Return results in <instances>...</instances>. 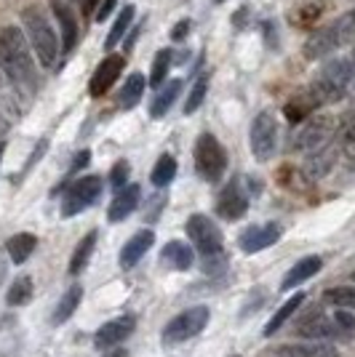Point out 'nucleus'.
Returning a JSON list of instances; mask_svg holds the SVG:
<instances>
[{
    "label": "nucleus",
    "instance_id": "f257e3e1",
    "mask_svg": "<svg viewBox=\"0 0 355 357\" xmlns=\"http://www.w3.org/2000/svg\"><path fill=\"white\" fill-rule=\"evenodd\" d=\"M0 73L8 80L16 96L32 102V96L38 93V64L24 38V30H19L14 24L0 30Z\"/></svg>",
    "mask_w": 355,
    "mask_h": 357
},
{
    "label": "nucleus",
    "instance_id": "f03ea898",
    "mask_svg": "<svg viewBox=\"0 0 355 357\" xmlns=\"http://www.w3.org/2000/svg\"><path fill=\"white\" fill-rule=\"evenodd\" d=\"M22 24H24V38L30 43L35 59L41 61L43 70L57 67L59 61V38L51 27V22L45 19V14L38 6H27L24 14H22Z\"/></svg>",
    "mask_w": 355,
    "mask_h": 357
},
{
    "label": "nucleus",
    "instance_id": "7ed1b4c3",
    "mask_svg": "<svg viewBox=\"0 0 355 357\" xmlns=\"http://www.w3.org/2000/svg\"><path fill=\"white\" fill-rule=\"evenodd\" d=\"M355 80V64L350 59H331L324 64V70L315 75V80L310 83V91L315 93V99L321 102V107L337 105L340 99L347 96V91Z\"/></svg>",
    "mask_w": 355,
    "mask_h": 357
},
{
    "label": "nucleus",
    "instance_id": "20e7f679",
    "mask_svg": "<svg viewBox=\"0 0 355 357\" xmlns=\"http://www.w3.org/2000/svg\"><path fill=\"white\" fill-rule=\"evenodd\" d=\"M195 171L208 184L222 181L227 171V152L214 134H201L195 139Z\"/></svg>",
    "mask_w": 355,
    "mask_h": 357
},
{
    "label": "nucleus",
    "instance_id": "39448f33",
    "mask_svg": "<svg viewBox=\"0 0 355 357\" xmlns=\"http://www.w3.org/2000/svg\"><path fill=\"white\" fill-rule=\"evenodd\" d=\"M334 134H337V120L331 115H312L291 136V152L312 155L326 144H331Z\"/></svg>",
    "mask_w": 355,
    "mask_h": 357
},
{
    "label": "nucleus",
    "instance_id": "423d86ee",
    "mask_svg": "<svg viewBox=\"0 0 355 357\" xmlns=\"http://www.w3.org/2000/svg\"><path fill=\"white\" fill-rule=\"evenodd\" d=\"M102 190H104V181L99 176H94V174L75 178L73 184L67 187V195H64V200H61L59 213L64 219L83 213V211L91 208V206L102 197Z\"/></svg>",
    "mask_w": 355,
    "mask_h": 357
},
{
    "label": "nucleus",
    "instance_id": "0eeeda50",
    "mask_svg": "<svg viewBox=\"0 0 355 357\" xmlns=\"http://www.w3.org/2000/svg\"><path fill=\"white\" fill-rule=\"evenodd\" d=\"M208 307L198 304V307H187L184 312H179L171 323H166L163 328V344H182L187 339H195L198 333H203V328L208 326Z\"/></svg>",
    "mask_w": 355,
    "mask_h": 357
},
{
    "label": "nucleus",
    "instance_id": "6e6552de",
    "mask_svg": "<svg viewBox=\"0 0 355 357\" xmlns=\"http://www.w3.org/2000/svg\"><path fill=\"white\" fill-rule=\"evenodd\" d=\"M249 147L252 155L259 163H267L275 158V149H278V120L270 109H262L252 123V131H249Z\"/></svg>",
    "mask_w": 355,
    "mask_h": 357
},
{
    "label": "nucleus",
    "instance_id": "1a4fd4ad",
    "mask_svg": "<svg viewBox=\"0 0 355 357\" xmlns=\"http://www.w3.org/2000/svg\"><path fill=\"white\" fill-rule=\"evenodd\" d=\"M184 229H187V238L193 243V248L203 253V259H214L222 253V229L211 222L206 213H193L184 224Z\"/></svg>",
    "mask_w": 355,
    "mask_h": 357
},
{
    "label": "nucleus",
    "instance_id": "9d476101",
    "mask_svg": "<svg viewBox=\"0 0 355 357\" xmlns=\"http://www.w3.org/2000/svg\"><path fill=\"white\" fill-rule=\"evenodd\" d=\"M294 333L299 339H310V342H324V339H342L334 317H326L324 310L312 307L294 323Z\"/></svg>",
    "mask_w": 355,
    "mask_h": 357
},
{
    "label": "nucleus",
    "instance_id": "9b49d317",
    "mask_svg": "<svg viewBox=\"0 0 355 357\" xmlns=\"http://www.w3.org/2000/svg\"><path fill=\"white\" fill-rule=\"evenodd\" d=\"M345 43V38H342L340 27L331 22V24H326V27H318V30L312 32L310 38L305 40V56L310 61H318V59H326V56H331L334 51H340Z\"/></svg>",
    "mask_w": 355,
    "mask_h": 357
},
{
    "label": "nucleus",
    "instance_id": "f8f14e48",
    "mask_svg": "<svg viewBox=\"0 0 355 357\" xmlns=\"http://www.w3.org/2000/svg\"><path fill=\"white\" fill-rule=\"evenodd\" d=\"M283 235V227L278 222H267V224H256V227H249V229H243L240 232V238H238V245H240V251L243 253H259L270 248V245H275Z\"/></svg>",
    "mask_w": 355,
    "mask_h": 357
},
{
    "label": "nucleus",
    "instance_id": "ddd939ff",
    "mask_svg": "<svg viewBox=\"0 0 355 357\" xmlns=\"http://www.w3.org/2000/svg\"><path fill=\"white\" fill-rule=\"evenodd\" d=\"M246 211H249V195L243 190L240 178L236 176L224 187L222 192H219V197H217V213H219L222 219H227V222H236Z\"/></svg>",
    "mask_w": 355,
    "mask_h": 357
},
{
    "label": "nucleus",
    "instance_id": "4468645a",
    "mask_svg": "<svg viewBox=\"0 0 355 357\" xmlns=\"http://www.w3.org/2000/svg\"><path fill=\"white\" fill-rule=\"evenodd\" d=\"M133 328H136V317H133V314H120L115 320L104 323V326L94 333V347H96V349H113V347H118V344H123L131 336Z\"/></svg>",
    "mask_w": 355,
    "mask_h": 357
},
{
    "label": "nucleus",
    "instance_id": "2eb2a0df",
    "mask_svg": "<svg viewBox=\"0 0 355 357\" xmlns=\"http://www.w3.org/2000/svg\"><path fill=\"white\" fill-rule=\"evenodd\" d=\"M123 67H126V59H123V56H118V54L104 56V59L99 61V67L94 70V75H91V83H89L91 96H104L107 91L113 89V83L120 77Z\"/></svg>",
    "mask_w": 355,
    "mask_h": 357
},
{
    "label": "nucleus",
    "instance_id": "dca6fc26",
    "mask_svg": "<svg viewBox=\"0 0 355 357\" xmlns=\"http://www.w3.org/2000/svg\"><path fill=\"white\" fill-rule=\"evenodd\" d=\"M139 200H142V187H139V184H129V187H123V190L113 197L110 211H107V219H110L113 224L126 222L133 211H136Z\"/></svg>",
    "mask_w": 355,
    "mask_h": 357
},
{
    "label": "nucleus",
    "instance_id": "f3484780",
    "mask_svg": "<svg viewBox=\"0 0 355 357\" xmlns=\"http://www.w3.org/2000/svg\"><path fill=\"white\" fill-rule=\"evenodd\" d=\"M318 109H321V102L315 99V93L310 91V86L302 91H296L294 96L286 102V107H283V112H286L289 123H305V120L312 118Z\"/></svg>",
    "mask_w": 355,
    "mask_h": 357
},
{
    "label": "nucleus",
    "instance_id": "a211bd4d",
    "mask_svg": "<svg viewBox=\"0 0 355 357\" xmlns=\"http://www.w3.org/2000/svg\"><path fill=\"white\" fill-rule=\"evenodd\" d=\"M152 243H155V232H152V229H139V232L120 248V256H118L120 267L123 269L136 267V264L142 261V256L152 248Z\"/></svg>",
    "mask_w": 355,
    "mask_h": 357
},
{
    "label": "nucleus",
    "instance_id": "6ab92c4d",
    "mask_svg": "<svg viewBox=\"0 0 355 357\" xmlns=\"http://www.w3.org/2000/svg\"><path fill=\"white\" fill-rule=\"evenodd\" d=\"M324 267V259L321 256H305V259H299L294 267L286 272V278H283L281 283V291H294L296 285H302L305 280H310L315 278L318 272Z\"/></svg>",
    "mask_w": 355,
    "mask_h": 357
},
{
    "label": "nucleus",
    "instance_id": "aec40b11",
    "mask_svg": "<svg viewBox=\"0 0 355 357\" xmlns=\"http://www.w3.org/2000/svg\"><path fill=\"white\" fill-rule=\"evenodd\" d=\"M54 14H57V22H59V30H61V54H70V51H75L78 38H80L78 19H75V14L70 11V8L61 6V3L54 6Z\"/></svg>",
    "mask_w": 355,
    "mask_h": 357
},
{
    "label": "nucleus",
    "instance_id": "412c9836",
    "mask_svg": "<svg viewBox=\"0 0 355 357\" xmlns=\"http://www.w3.org/2000/svg\"><path fill=\"white\" fill-rule=\"evenodd\" d=\"M334 139H337V149L342 152V158L355 165V109L342 115Z\"/></svg>",
    "mask_w": 355,
    "mask_h": 357
},
{
    "label": "nucleus",
    "instance_id": "4be33fe9",
    "mask_svg": "<svg viewBox=\"0 0 355 357\" xmlns=\"http://www.w3.org/2000/svg\"><path fill=\"white\" fill-rule=\"evenodd\" d=\"M275 357H340V352L324 342H310V344H283L278 347Z\"/></svg>",
    "mask_w": 355,
    "mask_h": 357
},
{
    "label": "nucleus",
    "instance_id": "5701e85b",
    "mask_svg": "<svg viewBox=\"0 0 355 357\" xmlns=\"http://www.w3.org/2000/svg\"><path fill=\"white\" fill-rule=\"evenodd\" d=\"M161 259L168 264V267L177 269V272H187V269L193 267L195 253L187 243H182V240H171V243H166V245H163Z\"/></svg>",
    "mask_w": 355,
    "mask_h": 357
},
{
    "label": "nucleus",
    "instance_id": "b1692460",
    "mask_svg": "<svg viewBox=\"0 0 355 357\" xmlns=\"http://www.w3.org/2000/svg\"><path fill=\"white\" fill-rule=\"evenodd\" d=\"M179 93H182V80H168V83H163L161 91L155 93V99H152V105H150V115L155 120H161L163 115H168V109L174 107V102L179 99Z\"/></svg>",
    "mask_w": 355,
    "mask_h": 357
},
{
    "label": "nucleus",
    "instance_id": "393cba45",
    "mask_svg": "<svg viewBox=\"0 0 355 357\" xmlns=\"http://www.w3.org/2000/svg\"><path fill=\"white\" fill-rule=\"evenodd\" d=\"M80 301H83V285H70L64 294H61L59 304H57V310H54V326H61V323H67L75 312H78V307H80Z\"/></svg>",
    "mask_w": 355,
    "mask_h": 357
},
{
    "label": "nucleus",
    "instance_id": "a878e982",
    "mask_svg": "<svg viewBox=\"0 0 355 357\" xmlns=\"http://www.w3.org/2000/svg\"><path fill=\"white\" fill-rule=\"evenodd\" d=\"M337 144H326V147H321L318 152H312L310 158H307V174H310L312 178H324L331 168H334V163H337Z\"/></svg>",
    "mask_w": 355,
    "mask_h": 357
},
{
    "label": "nucleus",
    "instance_id": "bb28decb",
    "mask_svg": "<svg viewBox=\"0 0 355 357\" xmlns=\"http://www.w3.org/2000/svg\"><path fill=\"white\" fill-rule=\"evenodd\" d=\"M38 248V238L32 232H19V235H11L8 243H6V251L11 256L14 264H24L32 256V251Z\"/></svg>",
    "mask_w": 355,
    "mask_h": 357
},
{
    "label": "nucleus",
    "instance_id": "cd10ccee",
    "mask_svg": "<svg viewBox=\"0 0 355 357\" xmlns=\"http://www.w3.org/2000/svg\"><path fill=\"white\" fill-rule=\"evenodd\" d=\"M145 86H147V80H145V75L142 73L129 75L126 83H123V89H120V96H118L120 107H123V109H133V107L142 102Z\"/></svg>",
    "mask_w": 355,
    "mask_h": 357
},
{
    "label": "nucleus",
    "instance_id": "c85d7f7f",
    "mask_svg": "<svg viewBox=\"0 0 355 357\" xmlns=\"http://www.w3.org/2000/svg\"><path fill=\"white\" fill-rule=\"evenodd\" d=\"M96 238H99V232H96V229H91V232H86L83 240L75 245L73 259H70V275H80V272L86 269L91 253H94V248H96Z\"/></svg>",
    "mask_w": 355,
    "mask_h": 357
},
{
    "label": "nucleus",
    "instance_id": "c756f323",
    "mask_svg": "<svg viewBox=\"0 0 355 357\" xmlns=\"http://www.w3.org/2000/svg\"><path fill=\"white\" fill-rule=\"evenodd\" d=\"M302 304H305V294H296V296L289 298V301L283 304L281 310H278V312H275L273 317H270V320H267V326H265V331H262V336H267V339H270V336H275V331H281L283 323H286V320H289V317H291L294 312H299V307H302Z\"/></svg>",
    "mask_w": 355,
    "mask_h": 357
},
{
    "label": "nucleus",
    "instance_id": "7c9ffc66",
    "mask_svg": "<svg viewBox=\"0 0 355 357\" xmlns=\"http://www.w3.org/2000/svg\"><path fill=\"white\" fill-rule=\"evenodd\" d=\"M32 294H35L32 278L30 275H19L11 283V288H8V294H6V304L8 307H24V304L32 301Z\"/></svg>",
    "mask_w": 355,
    "mask_h": 357
},
{
    "label": "nucleus",
    "instance_id": "2f4dec72",
    "mask_svg": "<svg viewBox=\"0 0 355 357\" xmlns=\"http://www.w3.org/2000/svg\"><path fill=\"white\" fill-rule=\"evenodd\" d=\"M177 158L174 155H161L158 158V163H155V168H152V174H150V181L161 190V187H168L171 181H174V176H177Z\"/></svg>",
    "mask_w": 355,
    "mask_h": 357
},
{
    "label": "nucleus",
    "instance_id": "473e14b6",
    "mask_svg": "<svg viewBox=\"0 0 355 357\" xmlns=\"http://www.w3.org/2000/svg\"><path fill=\"white\" fill-rule=\"evenodd\" d=\"M133 16H136L133 6H126V8L120 11V16L115 19V24H113V30H110V35H107V40H104V48H107V51H113V48H115V45L123 40V35L131 30Z\"/></svg>",
    "mask_w": 355,
    "mask_h": 357
},
{
    "label": "nucleus",
    "instance_id": "72a5a7b5",
    "mask_svg": "<svg viewBox=\"0 0 355 357\" xmlns=\"http://www.w3.org/2000/svg\"><path fill=\"white\" fill-rule=\"evenodd\" d=\"M168 67H171V51H158L155 54V61H152V73H150V86L152 89H161L163 83L168 80Z\"/></svg>",
    "mask_w": 355,
    "mask_h": 357
},
{
    "label": "nucleus",
    "instance_id": "f704fd0d",
    "mask_svg": "<svg viewBox=\"0 0 355 357\" xmlns=\"http://www.w3.org/2000/svg\"><path fill=\"white\" fill-rule=\"evenodd\" d=\"M324 301L337 307V310L355 312V288H328L324 294Z\"/></svg>",
    "mask_w": 355,
    "mask_h": 357
},
{
    "label": "nucleus",
    "instance_id": "c9c22d12",
    "mask_svg": "<svg viewBox=\"0 0 355 357\" xmlns=\"http://www.w3.org/2000/svg\"><path fill=\"white\" fill-rule=\"evenodd\" d=\"M208 93V73H203L198 80H195V86L190 89V93H187V102H184V115H193V112H198L201 109V105H203V99H206Z\"/></svg>",
    "mask_w": 355,
    "mask_h": 357
},
{
    "label": "nucleus",
    "instance_id": "e433bc0d",
    "mask_svg": "<svg viewBox=\"0 0 355 357\" xmlns=\"http://www.w3.org/2000/svg\"><path fill=\"white\" fill-rule=\"evenodd\" d=\"M321 14H324V6L321 3H307V6H302V8L294 11V22L302 24V27H312L321 19Z\"/></svg>",
    "mask_w": 355,
    "mask_h": 357
},
{
    "label": "nucleus",
    "instance_id": "4c0bfd02",
    "mask_svg": "<svg viewBox=\"0 0 355 357\" xmlns=\"http://www.w3.org/2000/svg\"><path fill=\"white\" fill-rule=\"evenodd\" d=\"M334 326H337L342 339H353V333H355L353 312H347V310H337V312H334Z\"/></svg>",
    "mask_w": 355,
    "mask_h": 357
},
{
    "label": "nucleus",
    "instance_id": "58836bf2",
    "mask_svg": "<svg viewBox=\"0 0 355 357\" xmlns=\"http://www.w3.org/2000/svg\"><path fill=\"white\" fill-rule=\"evenodd\" d=\"M129 174H131V165L126 163V160H118V163L113 165V171H110V184L120 192L123 187H129Z\"/></svg>",
    "mask_w": 355,
    "mask_h": 357
},
{
    "label": "nucleus",
    "instance_id": "ea45409f",
    "mask_svg": "<svg viewBox=\"0 0 355 357\" xmlns=\"http://www.w3.org/2000/svg\"><path fill=\"white\" fill-rule=\"evenodd\" d=\"M334 24L340 27L345 43H355V8H353V11H347L345 16H340Z\"/></svg>",
    "mask_w": 355,
    "mask_h": 357
},
{
    "label": "nucleus",
    "instance_id": "a19ab883",
    "mask_svg": "<svg viewBox=\"0 0 355 357\" xmlns=\"http://www.w3.org/2000/svg\"><path fill=\"white\" fill-rule=\"evenodd\" d=\"M190 32H193V22H190V19H182V22H177V27L171 30V40H174V43H182Z\"/></svg>",
    "mask_w": 355,
    "mask_h": 357
},
{
    "label": "nucleus",
    "instance_id": "79ce46f5",
    "mask_svg": "<svg viewBox=\"0 0 355 357\" xmlns=\"http://www.w3.org/2000/svg\"><path fill=\"white\" fill-rule=\"evenodd\" d=\"M89 160H91V149L78 152V155H75V160H73V165H70V174H67V176H75L80 168H86V165H89Z\"/></svg>",
    "mask_w": 355,
    "mask_h": 357
},
{
    "label": "nucleus",
    "instance_id": "37998d69",
    "mask_svg": "<svg viewBox=\"0 0 355 357\" xmlns=\"http://www.w3.org/2000/svg\"><path fill=\"white\" fill-rule=\"evenodd\" d=\"M45 149H48V142H45V139L41 142V144H35V149H32V155H30V160H27V165H24V174H27L32 165H35L38 160H41V158H43ZM24 174H22V176H24Z\"/></svg>",
    "mask_w": 355,
    "mask_h": 357
},
{
    "label": "nucleus",
    "instance_id": "c03bdc74",
    "mask_svg": "<svg viewBox=\"0 0 355 357\" xmlns=\"http://www.w3.org/2000/svg\"><path fill=\"white\" fill-rule=\"evenodd\" d=\"M115 3H118V0H102V3H99V8H96V22H104L107 16L113 14Z\"/></svg>",
    "mask_w": 355,
    "mask_h": 357
},
{
    "label": "nucleus",
    "instance_id": "a18cd8bd",
    "mask_svg": "<svg viewBox=\"0 0 355 357\" xmlns=\"http://www.w3.org/2000/svg\"><path fill=\"white\" fill-rule=\"evenodd\" d=\"M75 3H78L83 11H91V8H96V0H75Z\"/></svg>",
    "mask_w": 355,
    "mask_h": 357
},
{
    "label": "nucleus",
    "instance_id": "49530a36",
    "mask_svg": "<svg viewBox=\"0 0 355 357\" xmlns=\"http://www.w3.org/2000/svg\"><path fill=\"white\" fill-rule=\"evenodd\" d=\"M3 280H6V261L0 259V283H3Z\"/></svg>",
    "mask_w": 355,
    "mask_h": 357
},
{
    "label": "nucleus",
    "instance_id": "de8ad7c7",
    "mask_svg": "<svg viewBox=\"0 0 355 357\" xmlns=\"http://www.w3.org/2000/svg\"><path fill=\"white\" fill-rule=\"evenodd\" d=\"M126 352H120V349H115V352H107V355H102V357H123Z\"/></svg>",
    "mask_w": 355,
    "mask_h": 357
},
{
    "label": "nucleus",
    "instance_id": "09e8293b",
    "mask_svg": "<svg viewBox=\"0 0 355 357\" xmlns=\"http://www.w3.org/2000/svg\"><path fill=\"white\" fill-rule=\"evenodd\" d=\"M3 155H6V142H0V163H3Z\"/></svg>",
    "mask_w": 355,
    "mask_h": 357
},
{
    "label": "nucleus",
    "instance_id": "8fccbe9b",
    "mask_svg": "<svg viewBox=\"0 0 355 357\" xmlns=\"http://www.w3.org/2000/svg\"><path fill=\"white\" fill-rule=\"evenodd\" d=\"M350 61L355 64V43H353V54H350Z\"/></svg>",
    "mask_w": 355,
    "mask_h": 357
},
{
    "label": "nucleus",
    "instance_id": "3c124183",
    "mask_svg": "<svg viewBox=\"0 0 355 357\" xmlns=\"http://www.w3.org/2000/svg\"><path fill=\"white\" fill-rule=\"evenodd\" d=\"M0 86H3V77H0Z\"/></svg>",
    "mask_w": 355,
    "mask_h": 357
},
{
    "label": "nucleus",
    "instance_id": "603ef678",
    "mask_svg": "<svg viewBox=\"0 0 355 357\" xmlns=\"http://www.w3.org/2000/svg\"><path fill=\"white\" fill-rule=\"evenodd\" d=\"M217 3H224V0H217Z\"/></svg>",
    "mask_w": 355,
    "mask_h": 357
},
{
    "label": "nucleus",
    "instance_id": "864d4df0",
    "mask_svg": "<svg viewBox=\"0 0 355 357\" xmlns=\"http://www.w3.org/2000/svg\"><path fill=\"white\" fill-rule=\"evenodd\" d=\"M353 280H355V272H353Z\"/></svg>",
    "mask_w": 355,
    "mask_h": 357
},
{
    "label": "nucleus",
    "instance_id": "5fc2aeb1",
    "mask_svg": "<svg viewBox=\"0 0 355 357\" xmlns=\"http://www.w3.org/2000/svg\"><path fill=\"white\" fill-rule=\"evenodd\" d=\"M233 357H240V355H233Z\"/></svg>",
    "mask_w": 355,
    "mask_h": 357
}]
</instances>
